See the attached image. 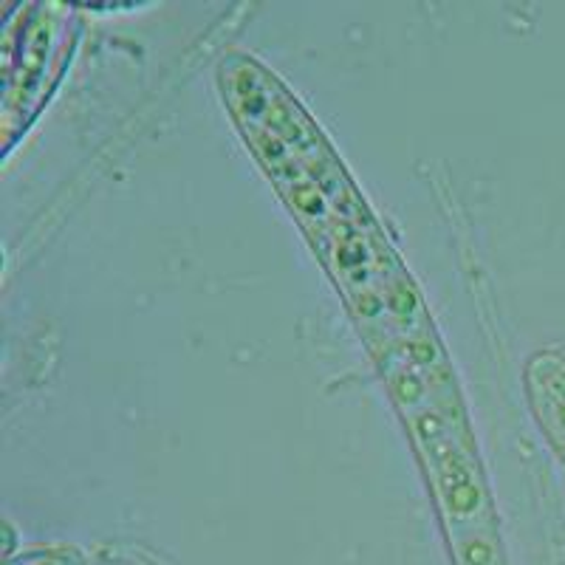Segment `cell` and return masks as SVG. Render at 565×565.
<instances>
[{
	"mask_svg": "<svg viewBox=\"0 0 565 565\" xmlns=\"http://www.w3.org/2000/svg\"><path fill=\"white\" fill-rule=\"evenodd\" d=\"M74 6L57 3H28L23 6L17 23L20 31L9 23L3 43V125L6 145L11 139V128L26 130L37 116L43 102L71 62L68 34L74 37Z\"/></svg>",
	"mask_w": 565,
	"mask_h": 565,
	"instance_id": "obj_1",
	"label": "cell"
},
{
	"mask_svg": "<svg viewBox=\"0 0 565 565\" xmlns=\"http://www.w3.org/2000/svg\"><path fill=\"white\" fill-rule=\"evenodd\" d=\"M6 565H88V560L79 549H31L9 557Z\"/></svg>",
	"mask_w": 565,
	"mask_h": 565,
	"instance_id": "obj_2",
	"label": "cell"
}]
</instances>
